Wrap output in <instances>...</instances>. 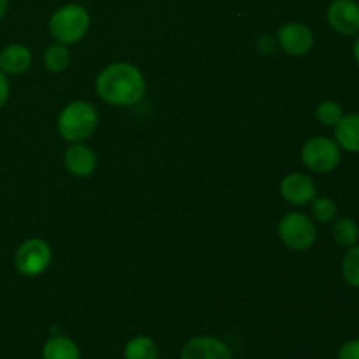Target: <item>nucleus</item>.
Here are the masks:
<instances>
[{
	"label": "nucleus",
	"instance_id": "1",
	"mask_svg": "<svg viewBox=\"0 0 359 359\" xmlns=\"http://www.w3.org/2000/svg\"><path fill=\"white\" fill-rule=\"evenodd\" d=\"M98 97L112 105H133L146 93V79L132 63H112L97 77Z\"/></svg>",
	"mask_w": 359,
	"mask_h": 359
},
{
	"label": "nucleus",
	"instance_id": "2",
	"mask_svg": "<svg viewBox=\"0 0 359 359\" xmlns=\"http://www.w3.org/2000/svg\"><path fill=\"white\" fill-rule=\"evenodd\" d=\"M98 125V112L90 102L76 100L58 116V132L67 142H83L90 139Z\"/></svg>",
	"mask_w": 359,
	"mask_h": 359
},
{
	"label": "nucleus",
	"instance_id": "3",
	"mask_svg": "<svg viewBox=\"0 0 359 359\" xmlns=\"http://www.w3.org/2000/svg\"><path fill=\"white\" fill-rule=\"evenodd\" d=\"M90 28V13L79 4H67L49 18V32L60 44H76Z\"/></svg>",
	"mask_w": 359,
	"mask_h": 359
},
{
	"label": "nucleus",
	"instance_id": "4",
	"mask_svg": "<svg viewBox=\"0 0 359 359\" xmlns=\"http://www.w3.org/2000/svg\"><path fill=\"white\" fill-rule=\"evenodd\" d=\"M302 161L305 167L318 174L333 172L342 161V149L335 139L330 137H312L302 147Z\"/></svg>",
	"mask_w": 359,
	"mask_h": 359
},
{
	"label": "nucleus",
	"instance_id": "5",
	"mask_svg": "<svg viewBox=\"0 0 359 359\" xmlns=\"http://www.w3.org/2000/svg\"><path fill=\"white\" fill-rule=\"evenodd\" d=\"M279 237L293 251H307L316 244L318 230L314 221L302 212H290L279 221Z\"/></svg>",
	"mask_w": 359,
	"mask_h": 359
},
{
	"label": "nucleus",
	"instance_id": "6",
	"mask_svg": "<svg viewBox=\"0 0 359 359\" xmlns=\"http://www.w3.org/2000/svg\"><path fill=\"white\" fill-rule=\"evenodd\" d=\"M53 259L51 245L42 238H28L18 248L14 266L25 277H37L48 270Z\"/></svg>",
	"mask_w": 359,
	"mask_h": 359
},
{
	"label": "nucleus",
	"instance_id": "7",
	"mask_svg": "<svg viewBox=\"0 0 359 359\" xmlns=\"http://www.w3.org/2000/svg\"><path fill=\"white\" fill-rule=\"evenodd\" d=\"M280 49L290 56H305L314 48V34L302 21H291L283 25L277 32Z\"/></svg>",
	"mask_w": 359,
	"mask_h": 359
},
{
	"label": "nucleus",
	"instance_id": "8",
	"mask_svg": "<svg viewBox=\"0 0 359 359\" xmlns=\"http://www.w3.org/2000/svg\"><path fill=\"white\" fill-rule=\"evenodd\" d=\"M330 27L342 35L359 34V4L356 0H333L326 11Z\"/></svg>",
	"mask_w": 359,
	"mask_h": 359
},
{
	"label": "nucleus",
	"instance_id": "9",
	"mask_svg": "<svg viewBox=\"0 0 359 359\" xmlns=\"http://www.w3.org/2000/svg\"><path fill=\"white\" fill-rule=\"evenodd\" d=\"M179 359H233V353L216 337H195L186 342Z\"/></svg>",
	"mask_w": 359,
	"mask_h": 359
},
{
	"label": "nucleus",
	"instance_id": "10",
	"mask_svg": "<svg viewBox=\"0 0 359 359\" xmlns=\"http://www.w3.org/2000/svg\"><path fill=\"white\" fill-rule=\"evenodd\" d=\"M280 193L291 205H307L318 196L316 182L302 172L287 174L280 182Z\"/></svg>",
	"mask_w": 359,
	"mask_h": 359
},
{
	"label": "nucleus",
	"instance_id": "11",
	"mask_svg": "<svg viewBox=\"0 0 359 359\" xmlns=\"http://www.w3.org/2000/svg\"><path fill=\"white\" fill-rule=\"evenodd\" d=\"M63 163L70 174L77 175V177H88L97 168V154L83 142H74L65 151Z\"/></svg>",
	"mask_w": 359,
	"mask_h": 359
},
{
	"label": "nucleus",
	"instance_id": "12",
	"mask_svg": "<svg viewBox=\"0 0 359 359\" xmlns=\"http://www.w3.org/2000/svg\"><path fill=\"white\" fill-rule=\"evenodd\" d=\"M32 67V53L23 44H9L0 51V70L11 76H20Z\"/></svg>",
	"mask_w": 359,
	"mask_h": 359
},
{
	"label": "nucleus",
	"instance_id": "13",
	"mask_svg": "<svg viewBox=\"0 0 359 359\" xmlns=\"http://www.w3.org/2000/svg\"><path fill=\"white\" fill-rule=\"evenodd\" d=\"M335 142L347 153L359 154V114H344L333 126Z\"/></svg>",
	"mask_w": 359,
	"mask_h": 359
},
{
	"label": "nucleus",
	"instance_id": "14",
	"mask_svg": "<svg viewBox=\"0 0 359 359\" xmlns=\"http://www.w3.org/2000/svg\"><path fill=\"white\" fill-rule=\"evenodd\" d=\"M42 359H81V349L69 337L56 335L42 347Z\"/></svg>",
	"mask_w": 359,
	"mask_h": 359
},
{
	"label": "nucleus",
	"instance_id": "15",
	"mask_svg": "<svg viewBox=\"0 0 359 359\" xmlns=\"http://www.w3.org/2000/svg\"><path fill=\"white\" fill-rule=\"evenodd\" d=\"M123 359H158V346L151 337L137 335L126 342Z\"/></svg>",
	"mask_w": 359,
	"mask_h": 359
},
{
	"label": "nucleus",
	"instance_id": "16",
	"mask_svg": "<svg viewBox=\"0 0 359 359\" xmlns=\"http://www.w3.org/2000/svg\"><path fill=\"white\" fill-rule=\"evenodd\" d=\"M333 241L344 249L359 244V224L353 217H339L333 224Z\"/></svg>",
	"mask_w": 359,
	"mask_h": 359
},
{
	"label": "nucleus",
	"instance_id": "17",
	"mask_svg": "<svg viewBox=\"0 0 359 359\" xmlns=\"http://www.w3.org/2000/svg\"><path fill=\"white\" fill-rule=\"evenodd\" d=\"M70 63V53L67 49L65 44H51L44 53V65L49 72L53 74H58L63 72V70L69 67Z\"/></svg>",
	"mask_w": 359,
	"mask_h": 359
},
{
	"label": "nucleus",
	"instance_id": "18",
	"mask_svg": "<svg viewBox=\"0 0 359 359\" xmlns=\"http://www.w3.org/2000/svg\"><path fill=\"white\" fill-rule=\"evenodd\" d=\"M340 270H342L344 280L354 290H359V244L347 249Z\"/></svg>",
	"mask_w": 359,
	"mask_h": 359
},
{
	"label": "nucleus",
	"instance_id": "19",
	"mask_svg": "<svg viewBox=\"0 0 359 359\" xmlns=\"http://www.w3.org/2000/svg\"><path fill=\"white\" fill-rule=\"evenodd\" d=\"M311 205L312 216H314L316 221H319V223H332V221H335L337 212H339L335 200H332L330 196H316L311 202Z\"/></svg>",
	"mask_w": 359,
	"mask_h": 359
},
{
	"label": "nucleus",
	"instance_id": "20",
	"mask_svg": "<svg viewBox=\"0 0 359 359\" xmlns=\"http://www.w3.org/2000/svg\"><path fill=\"white\" fill-rule=\"evenodd\" d=\"M344 116V107L335 100H325L316 107V118L319 119V123L325 126H333L342 119Z\"/></svg>",
	"mask_w": 359,
	"mask_h": 359
},
{
	"label": "nucleus",
	"instance_id": "21",
	"mask_svg": "<svg viewBox=\"0 0 359 359\" xmlns=\"http://www.w3.org/2000/svg\"><path fill=\"white\" fill-rule=\"evenodd\" d=\"M339 359H359V339H351L340 346L339 353H337Z\"/></svg>",
	"mask_w": 359,
	"mask_h": 359
},
{
	"label": "nucleus",
	"instance_id": "22",
	"mask_svg": "<svg viewBox=\"0 0 359 359\" xmlns=\"http://www.w3.org/2000/svg\"><path fill=\"white\" fill-rule=\"evenodd\" d=\"M9 100V81H7V74L0 70V109L7 104Z\"/></svg>",
	"mask_w": 359,
	"mask_h": 359
},
{
	"label": "nucleus",
	"instance_id": "23",
	"mask_svg": "<svg viewBox=\"0 0 359 359\" xmlns=\"http://www.w3.org/2000/svg\"><path fill=\"white\" fill-rule=\"evenodd\" d=\"M353 56H354V62H356V65L359 67V35H358L356 41H354V46H353Z\"/></svg>",
	"mask_w": 359,
	"mask_h": 359
},
{
	"label": "nucleus",
	"instance_id": "24",
	"mask_svg": "<svg viewBox=\"0 0 359 359\" xmlns=\"http://www.w3.org/2000/svg\"><path fill=\"white\" fill-rule=\"evenodd\" d=\"M7 6H9V0H0V20H2V18L6 16Z\"/></svg>",
	"mask_w": 359,
	"mask_h": 359
}]
</instances>
